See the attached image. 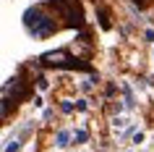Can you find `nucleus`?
Returning a JSON list of instances; mask_svg holds the SVG:
<instances>
[{
	"instance_id": "f257e3e1",
	"label": "nucleus",
	"mask_w": 154,
	"mask_h": 152,
	"mask_svg": "<svg viewBox=\"0 0 154 152\" xmlns=\"http://www.w3.org/2000/svg\"><path fill=\"white\" fill-rule=\"evenodd\" d=\"M24 26L26 32L37 37V40H45L50 34H55L60 29V24L55 21V16L47 11V5H34V8H26L24 13Z\"/></svg>"
},
{
	"instance_id": "f03ea898",
	"label": "nucleus",
	"mask_w": 154,
	"mask_h": 152,
	"mask_svg": "<svg viewBox=\"0 0 154 152\" xmlns=\"http://www.w3.org/2000/svg\"><path fill=\"white\" fill-rule=\"evenodd\" d=\"M50 5L57 11V16L65 18V26H84V11L79 5V0H50Z\"/></svg>"
},
{
	"instance_id": "7ed1b4c3",
	"label": "nucleus",
	"mask_w": 154,
	"mask_h": 152,
	"mask_svg": "<svg viewBox=\"0 0 154 152\" xmlns=\"http://www.w3.org/2000/svg\"><path fill=\"white\" fill-rule=\"evenodd\" d=\"M39 63L47 68H71L73 58H71V50H50L39 58Z\"/></svg>"
},
{
	"instance_id": "20e7f679",
	"label": "nucleus",
	"mask_w": 154,
	"mask_h": 152,
	"mask_svg": "<svg viewBox=\"0 0 154 152\" xmlns=\"http://www.w3.org/2000/svg\"><path fill=\"white\" fill-rule=\"evenodd\" d=\"M26 92H29V89H26V81L21 79V76H13V79L3 87V100H11V95H13V102H16V100H24Z\"/></svg>"
},
{
	"instance_id": "39448f33",
	"label": "nucleus",
	"mask_w": 154,
	"mask_h": 152,
	"mask_svg": "<svg viewBox=\"0 0 154 152\" xmlns=\"http://www.w3.org/2000/svg\"><path fill=\"white\" fill-rule=\"evenodd\" d=\"M68 142H71V131H57V136H55V144L63 150V147H68Z\"/></svg>"
},
{
	"instance_id": "423d86ee",
	"label": "nucleus",
	"mask_w": 154,
	"mask_h": 152,
	"mask_svg": "<svg viewBox=\"0 0 154 152\" xmlns=\"http://www.w3.org/2000/svg\"><path fill=\"white\" fill-rule=\"evenodd\" d=\"M21 150V142H18V139H11V142H5V150L3 152H18Z\"/></svg>"
},
{
	"instance_id": "0eeeda50",
	"label": "nucleus",
	"mask_w": 154,
	"mask_h": 152,
	"mask_svg": "<svg viewBox=\"0 0 154 152\" xmlns=\"http://www.w3.org/2000/svg\"><path fill=\"white\" fill-rule=\"evenodd\" d=\"M73 139H76V142H79V144H84V142H86V139H89V131H86V128H79V131L73 134Z\"/></svg>"
},
{
	"instance_id": "6e6552de",
	"label": "nucleus",
	"mask_w": 154,
	"mask_h": 152,
	"mask_svg": "<svg viewBox=\"0 0 154 152\" xmlns=\"http://www.w3.org/2000/svg\"><path fill=\"white\" fill-rule=\"evenodd\" d=\"M99 24H102V29H110V18H107L105 8H99Z\"/></svg>"
},
{
	"instance_id": "1a4fd4ad",
	"label": "nucleus",
	"mask_w": 154,
	"mask_h": 152,
	"mask_svg": "<svg viewBox=\"0 0 154 152\" xmlns=\"http://www.w3.org/2000/svg\"><path fill=\"white\" fill-rule=\"evenodd\" d=\"M73 108H76V105H73L71 100H63V102H60V110L63 113H73Z\"/></svg>"
},
{
	"instance_id": "9d476101",
	"label": "nucleus",
	"mask_w": 154,
	"mask_h": 152,
	"mask_svg": "<svg viewBox=\"0 0 154 152\" xmlns=\"http://www.w3.org/2000/svg\"><path fill=\"white\" fill-rule=\"evenodd\" d=\"M144 37H146V42H154V29H146Z\"/></svg>"
},
{
	"instance_id": "9b49d317",
	"label": "nucleus",
	"mask_w": 154,
	"mask_h": 152,
	"mask_svg": "<svg viewBox=\"0 0 154 152\" xmlns=\"http://www.w3.org/2000/svg\"><path fill=\"white\" fill-rule=\"evenodd\" d=\"M144 142V134H141V131H138V134H133V144H141Z\"/></svg>"
},
{
	"instance_id": "f8f14e48",
	"label": "nucleus",
	"mask_w": 154,
	"mask_h": 152,
	"mask_svg": "<svg viewBox=\"0 0 154 152\" xmlns=\"http://www.w3.org/2000/svg\"><path fill=\"white\" fill-rule=\"evenodd\" d=\"M136 5L138 8H146V5H152V0H136Z\"/></svg>"
},
{
	"instance_id": "ddd939ff",
	"label": "nucleus",
	"mask_w": 154,
	"mask_h": 152,
	"mask_svg": "<svg viewBox=\"0 0 154 152\" xmlns=\"http://www.w3.org/2000/svg\"><path fill=\"white\" fill-rule=\"evenodd\" d=\"M76 110H86V100H79L76 102Z\"/></svg>"
}]
</instances>
